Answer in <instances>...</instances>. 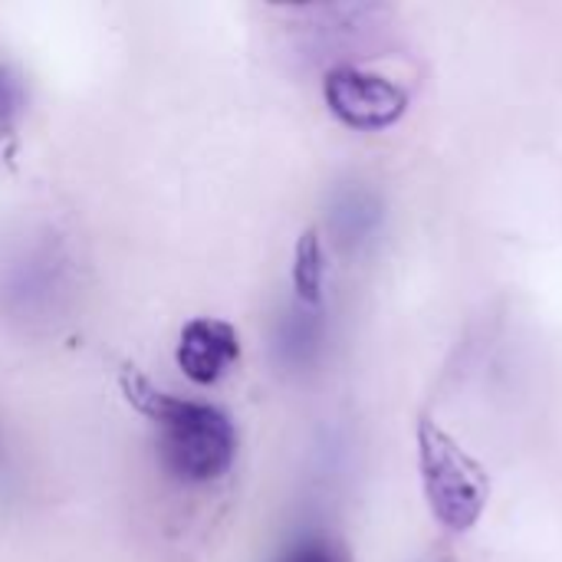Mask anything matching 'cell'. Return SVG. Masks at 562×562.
I'll return each instance as SVG.
<instances>
[{
	"label": "cell",
	"mask_w": 562,
	"mask_h": 562,
	"mask_svg": "<svg viewBox=\"0 0 562 562\" xmlns=\"http://www.w3.org/2000/svg\"><path fill=\"white\" fill-rule=\"evenodd\" d=\"M122 389L128 402L151 422L158 464L175 484L207 487L234 468L237 428L227 412L161 392L138 372H125Z\"/></svg>",
	"instance_id": "obj_1"
},
{
	"label": "cell",
	"mask_w": 562,
	"mask_h": 562,
	"mask_svg": "<svg viewBox=\"0 0 562 562\" xmlns=\"http://www.w3.org/2000/svg\"><path fill=\"white\" fill-rule=\"evenodd\" d=\"M418 468L435 520L451 533L474 530L491 501V477L484 464L428 415L418 422Z\"/></svg>",
	"instance_id": "obj_2"
},
{
	"label": "cell",
	"mask_w": 562,
	"mask_h": 562,
	"mask_svg": "<svg viewBox=\"0 0 562 562\" xmlns=\"http://www.w3.org/2000/svg\"><path fill=\"white\" fill-rule=\"evenodd\" d=\"M323 95L329 112L359 132H382L408 112V92L398 82L359 66L329 69Z\"/></svg>",
	"instance_id": "obj_3"
},
{
	"label": "cell",
	"mask_w": 562,
	"mask_h": 562,
	"mask_svg": "<svg viewBox=\"0 0 562 562\" xmlns=\"http://www.w3.org/2000/svg\"><path fill=\"white\" fill-rule=\"evenodd\" d=\"M175 359L194 385H214L237 366L240 336L224 319H211V316L191 319L181 329Z\"/></svg>",
	"instance_id": "obj_4"
},
{
	"label": "cell",
	"mask_w": 562,
	"mask_h": 562,
	"mask_svg": "<svg viewBox=\"0 0 562 562\" xmlns=\"http://www.w3.org/2000/svg\"><path fill=\"white\" fill-rule=\"evenodd\" d=\"M323 244L316 231H306L296 244V263H293V286L303 306H316L323 300Z\"/></svg>",
	"instance_id": "obj_5"
},
{
	"label": "cell",
	"mask_w": 562,
	"mask_h": 562,
	"mask_svg": "<svg viewBox=\"0 0 562 562\" xmlns=\"http://www.w3.org/2000/svg\"><path fill=\"white\" fill-rule=\"evenodd\" d=\"M26 112V86L23 79L0 59V138L16 135V125Z\"/></svg>",
	"instance_id": "obj_6"
},
{
	"label": "cell",
	"mask_w": 562,
	"mask_h": 562,
	"mask_svg": "<svg viewBox=\"0 0 562 562\" xmlns=\"http://www.w3.org/2000/svg\"><path fill=\"white\" fill-rule=\"evenodd\" d=\"M277 562H352L346 547H339L329 537H300L293 540Z\"/></svg>",
	"instance_id": "obj_7"
}]
</instances>
